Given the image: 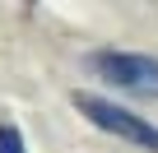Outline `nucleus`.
Returning <instances> with one entry per match:
<instances>
[{"instance_id":"f257e3e1","label":"nucleus","mask_w":158,"mask_h":153,"mask_svg":"<svg viewBox=\"0 0 158 153\" xmlns=\"http://www.w3.org/2000/svg\"><path fill=\"white\" fill-rule=\"evenodd\" d=\"M89 70L112 88H126L135 98H158V56L144 51H93Z\"/></svg>"},{"instance_id":"f03ea898","label":"nucleus","mask_w":158,"mask_h":153,"mask_svg":"<svg viewBox=\"0 0 158 153\" xmlns=\"http://www.w3.org/2000/svg\"><path fill=\"white\" fill-rule=\"evenodd\" d=\"M74 107L84 111L98 130H107V135H116V139H126V144H135V148H153V153H158V125L144 121V116H135V111H126L121 102H107V98H93V93H79Z\"/></svg>"},{"instance_id":"7ed1b4c3","label":"nucleus","mask_w":158,"mask_h":153,"mask_svg":"<svg viewBox=\"0 0 158 153\" xmlns=\"http://www.w3.org/2000/svg\"><path fill=\"white\" fill-rule=\"evenodd\" d=\"M0 153H28V148H23V135H19V125H10V121L0 125Z\"/></svg>"}]
</instances>
